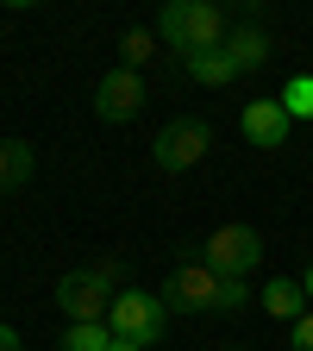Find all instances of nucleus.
Returning a JSON list of instances; mask_svg holds the SVG:
<instances>
[{
  "label": "nucleus",
  "mask_w": 313,
  "mask_h": 351,
  "mask_svg": "<svg viewBox=\"0 0 313 351\" xmlns=\"http://www.w3.org/2000/svg\"><path fill=\"white\" fill-rule=\"evenodd\" d=\"M207 151H213V125H207V119H169V125L157 132V145H151V157H157L163 176L195 169Z\"/></svg>",
  "instance_id": "5"
},
{
  "label": "nucleus",
  "mask_w": 313,
  "mask_h": 351,
  "mask_svg": "<svg viewBox=\"0 0 313 351\" xmlns=\"http://www.w3.org/2000/svg\"><path fill=\"white\" fill-rule=\"evenodd\" d=\"M0 351H19V332L13 326H0Z\"/></svg>",
  "instance_id": "17"
},
{
  "label": "nucleus",
  "mask_w": 313,
  "mask_h": 351,
  "mask_svg": "<svg viewBox=\"0 0 313 351\" xmlns=\"http://www.w3.org/2000/svg\"><path fill=\"white\" fill-rule=\"evenodd\" d=\"M288 339H295V351H313V314H301V320L288 326Z\"/></svg>",
  "instance_id": "16"
},
{
  "label": "nucleus",
  "mask_w": 313,
  "mask_h": 351,
  "mask_svg": "<svg viewBox=\"0 0 313 351\" xmlns=\"http://www.w3.org/2000/svg\"><path fill=\"white\" fill-rule=\"evenodd\" d=\"M107 326H113V339H125V345H157V339H163V326H169V307H163V295L119 289Z\"/></svg>",
  "instance_id": "4"
},
{
  "label": "nucleus",
  "mask_w": 313,
  "mask_h": 351,
  "mask_svg": "<svg viewBox=\"0 0 313 351\" xmlns=\"http://www.w3.org/2000/svg\"><path fill=\"white\" fill-rule=\"evenodd\" d=\"M113 301H119V263H113V257H95L88 270H63V276H57V307L69 314V326L107 320Z\"/></svg>",
  "instance_id": "3"
},
{
  "label": "nucleus",
  "mask_w": 313,
  "mask_h": 351,
  "mask_svg": "<svg viewBox=\"0 0 313 351\" xmlns=\"http://www.w3.org/2000/svg\"><path fill=\"white\" fill-rule=\"evenodd\" d=\"M119 51H125V69L151 63V57H157V32H125V38H119Z\"/></svg>",
  "instance_id": "15"
},
{
  "label": "nucleus",
  "mask_w": 313,
  "mask_h": 351,
  "mask_svg": "<svg viewBox=\"0 0 313 351\" xmlns=\"http://www.w3.org/2000/svg\"><path fill=\"white\" fill-rule=\"evenodd\" d=\"M95 113L107 119V125H125V119H138L145 113V82H138V69H107L101 82H95Z\"/></svg>",
  "instance_id": "7"
},
{
  "label": "nucleus",
  "mask_w": 313,
  "mask_h": 351,
  "mask_svg": "<svg viewBox=\"0 0 313 351\" xmlns=\"http://www.w3.org/2000/svg\"><path fill=\"white\" fill-rule=\"evenodd\" d=\"M201 257L213 263L219 276H232V282H245V276L257 270V263H263V232H257V226H219V232H207Z\"/></svg>",
  "instance_id": "6"
},
{
  "label": "nucleus",
  "mask_w": 313,
  "mask_h": 351,
  "mask_svg": "<svg viewBox=\"0 0 313 351\" xmlns=\"http://www.w3.org/2000/svg\"><path fill=\"white\" fill-rule=\"evenodd\" d=\"M157 44L163 51H175V57H201V51H226V13L213 7V0H169V7L157 13Z\"/></svg>",
  "instance_id": "2"
},
{
  "label": "nucleus",
  "mask_w": 313,
  "mask_h": 351,
  "mask_svg": "<svg viewBox=\"0 0 313 351\" xmlns=\"http://www.w3.org/2000/svg\"><path fill=\"white\" fill-rule=\"evenodd\" d=\"M113 351H145V345H125V339H113Z\"/></svg>",
  "instance_id": "19"
},
{
  "label": "nucleus",
  "mask_w": 313,
  "mask_h": 351,
  "mask_svg": "<svg viewBox=\"0 0 313 351\" xmlns=\"http://www.w3.org/2000/svg\"><path fill=\"white\" fill-rule=\"evenodd\" d=\"M188 75L201 88H226V82H238V63H232V51H201V57H188Z\"/></svg>",
  "instance_id": "12"
},
{
  "label": "nucleus",
  "mask_w": 313,
  "mask_h": 351,
  "mask_svg": "<svg viewBox=\"0 0 313 351\" xmlns=\"http://www.w3.org/2000/svg\"><path fill=\"white\" fill-rule=\"evenodd\" d=\"M226 51H232V63H238V75H245V69H263V63H270V38H263L257 25H238V32L226 38Z\"/></svg>",
  "instance_id": "11"
},
{
  "label": "nucleus",
  "mask_w": 313,
  "mask_h": 351,
  "mask_svg": "<svg viewBox=\"0 0 313 351\" xmlns=\"http://www.w3.org/2000/svg\"><path fill=\"white\" fill-rule=\"evenodd\" d=\"M257 307H263L270 320H288V326H295V320L307 314V289H301V282H288V276H276V282H263Z\"/></svg>",
  "instance_id": "9"
},
{
  "label": "nucleus",
  "mask_w": 313,
  "mask_h": 351,
  "mask_svg": "<svg viewBox=\"0 0 313 351\" xmlns=\"http://www.w3.org/2000/svg\"><path fill=\"white\" fill-rule=\"evenodd\" d=\"M238 351H245V345H238Z\"/></svg>",
  "instance_id": "20"
},
{
  "label": "nucleus",
  "mask_w": 313,
  "mask_h": 351,
  "mask_svg": "<svg viewBox=\"0 0 313 351\" xmlns=\"http://www.w3.org/2000/svg\"><path fill=\"white\" fill-rule=\"evenodd\" d=\"M63 351H113V326H107V320L69 326V332H63Z\"/></svg>",
  "instance_id": "13"
},
{
  "label": "nucleus",
  "mask_w": 313,
  "mask_h": 351,
  "mask_svg": "<svg viewBox=\"0 0 313 351\" xmlns=\"http://www.w3.org/2000/svg\"><path fill=\"white\" fill-rule=\"evenodd\" d=\"M238 125H245V138H251L257 151H282L288 132H295V119H288V107H282L276 95H270V101H245Z\"/></svg>",
  "instance_id": "8"
},
{
  "label": "nucleus",
  "mask_w": 313,
  "mask_h": 351,
  "mask_svg": "<svg viewBox=\"0 0 313 351\" xmlns=\"http://www.w3.org/2000/svg\"><path fill=\"white\" fill-rule=\"evenodd\" d=\"M32 145L25 138H0V195H19L25 182H32Z\"/></svg>",
  "instance_id": "10"
},
{
  "label": "nucleus",
  "mask_w": 313,
  "mask_h": 351,
  "mask_svg": "<svg viewBox=\"0 0 313 351\" xmlns=\"http://www.w3.org/2000/svg\"><path fill=\"white\" fill-rule=\"evenodd\" d=\"M257 295L245 289V282H232V276H219L207 257H182L169 270V282H163V307L169 314H245Z\"/></svg>",
  "instance_id": "1"
},
{
  "label": "nucleus",
  "mask_w": 313,
  "mask_h": 351,
  "mask_svg": "<svg viewBox=\"0 0 313 351\" xmlns=\"http://www.w3.org/2000/svg\"><path fill=\"white\" fill-rule=\"evenodd\" d=\"M301 289H307V301H313V263H307V276H301Z\"/></svg>",
  "instance_id": "18"
},
{
  "label": "nucleus",
  "mask_w": 313,
  "mask_h": 351,
  "mask_svg": "<svg viewBox=\"0 0 313 351\" xmlns=\"http://www.w3.org/2000/svg\"><path fill=\"white\" fill-rule=\"evenodd\" d=\"M282 107H288V119H313V75H295L282 95H276Z\"/></svg>",
  "instance_id": "14"
}]
</instances>
